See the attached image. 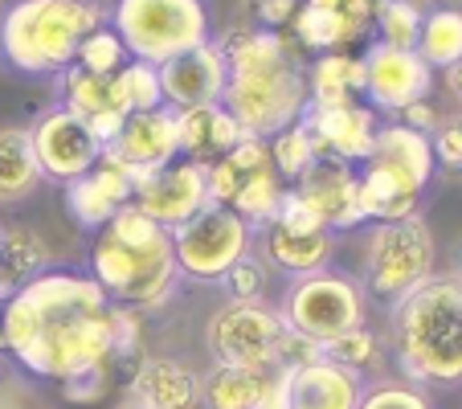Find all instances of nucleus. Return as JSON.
I'll list each match as a JSON object with an SVG mask.
<instances>
[{"label": "nucleus", "mask_w": 462, "mask_h": 409, "mask_svg": "<svg viewBox=\"0 0 462 409\" xmlns=\"http://www.w3.org/2000/svg\"><path fill=\"white\" fill-rule=\"evenodd\" d=\"M282 323L274 303H221L205 323V357L209 365L274 373L282 368Z\"/></svg>", "instance_id": "nucleus-10"}, {"label": "nucleus", "mask_w": 462, "mask_h": 409, "mask_svg": "<svg viewBox=\"0 0 462 409\" xmlns=\"http://www.w3.org/2000/svg\"><path fill=\"white\" fill-rule=\"evenodd\" d=\"M430 9H462V0H430Z\"/></svg>", "instance_id": "nucleus-47"}, {"label": "nucleus", "mask_w": 462, "mask_h": 409, "mask_svg": "<svg viewBox=\"0 0 462 409\" xmlns=\"http://www.w3.org/2000/svg\"><path fill=\"white\" fill-rule=\"evenodd\" d=\"M360 61H365L368 107L393 115V119H397L405 107L430 98V90H434V70L418 58V50H393V45H384V42H373Z\"/></svg>", "instance_id": "nucleus-15"}, {"label": "nucleus", "mask_w": 462, "mask_h": 409, "mask_svg": "<svg viewBox=\"0 0 462 409\" xmlns=\"http://www.w3.org/2000/svg\"><path fill=\"white\" fill-rule=\"evenodd\" d=\"M373 0H299L295 17L282 33L299 53H340L373 29Z\"/></svg>", "instance_id": "nucleus-16"}, {"label": "nucleus", "mask_w": 462, "mask_h": 409, "mask_svg": "<svg viewBox=\"0 0 462 409\" xmlns=\"http://www.w3.org/2000/svg\"><path fill=\"white\" fill-rule=\"evenodd\" d=\"M373 5H381V0H373Z\"/></svg>", "instance_id": "nucleus-51"}, {"label": "nucleus", "mask_w": 462, "mask_h": 409, "mask_svg": "<svg viewBox=\"0 0 462 409\" xmlns=\"http://www.w3.org/2000/svg\"><path fill=\"white\" fill-rule=\"evenodd\" d=\"M143 357H148V352H143V315L115 303V352H111V365H131L135 368Z\"/></svg>", "instance_id": "nucleus-40"}, {"label": "nucleus", "mask_w": 462, "mask_h": 409, "mask_svg": "<svg viewBox=\"0 0 462 409\" xmlns=\"http://www.w3.org/2000/svg\"><path fill=\"white\" fill-rule=\"evenodd\" d=\"M103 21L98 0H13L0 13V58L29 79H61Z\"/></svg>", "instance_id": "nucleus-5"}, {"label": "nucleus", "mask_w": 462, "mask_h": 409, "mask_svg": "<svg viewBox=\"0 0 462 409\" xmlns=\"http://www.w3.org/2000/svg\"><path fill=\"white\" fill-rule=\"evenodd\" d=\"M356 184H360V172L352 164H344V160H315L291 189H295V197L315 213V221H319L323 229L340 234V229L365 226Z\"/></svg>", "instance_id": "nucleus-19"}, {"label": "nucleus", "mask_w": 462, "mask_h": 409, "mask_svg": "<svg viewBox=\"0 0 462 409\" xmlns=\"http://www.w3.org/2000/svg\"><path fill=\"white\" fill-rule=\"evenodd\" d=\"M323 357L336 360V365H344V368H352V373H360L365 381L389 376V368H393L389 339H384V331L368 328V323H360V328L344 331L340 339H332V344L323 349Z\"/></svg>", "instance_id": "nucleus-31"}, {"label": "nucleus", "mask_w": 462, "mask_h": 409, "mask_svg": "<svg viewBox=\"0 0 462 409\" xmlns=\"http://www.w3.org/2000/svg\"><path fill=\"white\" fill-rule=\"evenodd\" d=\"M438 270V237L421 213L402 221H368L360 266L352 270L368 299L393 307Z\"/></svg>", "instance_id": "nucleus-7"}, {"label": "nucleus", "mask_w": 462, "mask_h": 409, "mask_svg": "<svg viewBox=\"0 0 462 409\" xmlns=\"http://www.w3.org/2000/svg\"><path fill=\"white\" fill-rule=\"evenodd\" d=\"M0 352L33 381L53 385L111 368L115 303L90 274L45 270L0 303Z\"/></svg>", "instance_id": "nucleus-1"}, {"label": "nucleus", "mask_w": 462, "mask_h": 409, "mask_svg": "<svg viewBox=\"0 0 462 409\" xmlns=\"http://www.w3.org/2000/svg\"><path fill=\"white\" fill-rule=\"evenodd\" d=\"M229 66L221 107L234 115L242 135L274 140L307 111V66L287 33L229 25L217 37Z\"/></svg>", "instance_id": "nucleus-2"}, {"label": "nucleus", "mask_w": 462, "mask_h": 409, "mask_svg": "<svg viewBox=\"0 0 462 409\" xmlns=\"http://www.w3.org/2000/svg\"><path fill=\"white\" fill-rule=\"evenodd\" d=\"M438 107L430 103V98H421V103H413V107H405L402 115H397V123H405V127H413V131H421V135H430V131L438 127Z\"/></svg>", "instance_id": "nucleus-44"}, {"label": "nucleus", "mask_w": 462, "mask_h": 409, "mask_svg": "<svg viewBox=\"0 0 462 409\" xmlns=\"http://www.w3.org/2000/svg\"><path fill=\"white\" fill-rule=\"evenodd\" d=\"M279 315L291 331H299V336L315 339L319 349H328L344 331L368 323V295L352 270L323 266L315 274L287 283V291L279 299Z\"/></svg>", "instance_id": "nucleus-9"}, {"label": "nucleus", "mask_w": 462, "mask_h": 409, "mask_svg": "<svg viewBox=\"0 0 462 409\" xmlns=\"http://www.w3.org/2000/svg\"><path fill=\"white\" fill-rule=\"evenodd\" d=\"M115 87H119V98L131 115L135 111H156L164 107V95H160V70L148 66V61L131 58L119 74H115Z\"/></svg>", "instance_id": "nucleus-36"}, {"label": "nucleus", "mask_w": 462, "mask_h": 409, "mask_svg": "<svg viewBox=\"0 0 462 409\" xmlns=\"http://www.w3.org/2000/svg\"><path fill=\"white\" fill-rule=\"evenodd\" d=\"M266 279H271V270L258 262V254H245L234 270H229L226 279L217 283L226 291L229 303H266Z\"/></svg>", "instance_id": "nucleus-38"}, {"label": "nucleus", "mask_w": 462, "mask_h": 409, "mask_svg": "<svg viewBox=\"0 0 462 409\" xmlns=\"http://www.w3.org/2000/svg\"><path fill=\"white\" fill-rule=\"evenodd\" d=\"M365 376L336 360L282 368V409H356L365 393Z\"/></svg>", "instance_id": "nucleus-23"}, {"label": "nucleus", "mask_w": 462, "mask_h": 409, "mask_svg": "<svg viewBox=\"0 0 462 409\" xmlns=\"http://www.w3.org/2000/svg\"><path fill=\"white\" fill-rule=\"evenodd\" d=\"M111 29L135 61L164 66L209 37V9L205 0H115Z\"/></svg>", "instance_id": "nucleus-8"}, {"label": "nucleus", "mask_w": 462, "mask_h": 409, "mask_svg": "<svg viewBox=\"0 0 462 409\" xmlns=\"http://www.w3.org/2000/svg\"><path fill=\"white\" fill-rule=\"evenodd\" d=\"M356 409H434V401H430L426 389H418V385L389 373V376H376V381L365 385Z\"/></svg>", "instance_id": "nucleus-37"}, {"label": "nucleus", "mask_w": 462, "mask_h": 409, "mask_svg": "<svg viewBox=\"0 0 462 409\" xmlns=\"http://www.w3.org/2000/svg\"><path fill=\"white\" fill-rule=\"evenodd\" d=\"M266 148H271L274 172L282 176V184H295L299 176H303L307 168L315 164V144H311V135H307L303 123H295V127L279 131L274 140H266Z\"/></svg>", "instance_id": "nucleus-34"}, {"label": "nucleus", "mask_w": 462, "mask_h": 409, "mask_svg": "<svg viewBox=\"0 0 462 409\" xmlns=\"http://www.w3.org/2000/svg\"><path fill=\"white\" fill-rule=\"evenodd\" d=\"M111 156H119L123 164L135 172V181L156 168H168L172 160H180V131H176V111L172 107H156V111H135L127 115V123L119 127L111 144Z\"/></svg>", "instance_id": "nucleus-22"}, {"label": "nucleus", "mask_w": 462, "mask_h": 409, "mask_svg": "<svg viewBox=\"0 0 462 409\" xmlns=\"http://www.w3.org/2000/svg\"><path fill=\"white\" fill-rule=\"evenodd\" d=\"M127 61H131V53L123 50L119 33H115V29H106V25H98L95 33L79 45L74 66H79V70H87V74H98V79H115Z\"/></svg>", "instance_id": "nucleus-35"}, {"label": "nucleus", "mask_w": 462, "mask_h": 409, "mask_svg": "<svg viewBox=\"0 0 462 409\" xmlns=\"http://www.w3.org/2000/svg\"><path fill=\"white\" fill-rule=\"evenodd\" d=\"M450 270H458V274H462V237L454 242V266Z\"/></svg>", "instance_id": "nucleus-48"}, {"label": "nucleus", "mask_w": 462, "mask_h": 409, "mask_svg": "<svg viewBox=\"0 0 462 409\" xmlns=\"http://www.w3.org/2000/svg\"><path fill=\"white\" fill-rule=\"evenodd\" d=\"M315 144V160H344V164H365L368 152L376 144V111L365 103H344V107H307L303 119Z\"/></svg>", "instance_id": "nucleus-18"}, {"label": "nucleus", "mask_w": 462, "mask_h": 409, "mask_svg": "<svg viewBox=\"0 0 462 409\" xmlns=\"http://www.w3.org/2000/svg\"><path fill=\"white\" fill-rule=\"evenodd\" d=\"M0 13H5V9H0Z\"/></svg>", "instance_id": "nucleus-53"}, {"label": "nucleus", "mask_w": 462, "mask_h": 409, "mask_svg": "<svg viewBox=\"0 0 462 409\" xmlns=\"http://www.w3.org/2000/svg\"><path fill=\"white\" fill-rule=\"evenodd\" d=\"M61 192H66L61 200H66V213H70L74 226L98 234L115 213L127 209L131 200H135V172L119 156L103 152V160L90 172H82L79 181H70Z\"/></svg>", "instance_id": "nucleus-17"}, {"label": "nucleus", "mask_w": 462, "mask_h": 409, "mask_svg": "<svg viewBox=\"0 0 462 409\" xmlns=\"http://www.w3.org/2000/svg\"><path fill=\"white\" fill-rule=\"evenodd\" d=\"M426 13H430V0H381V5H376V17H373V29L393 50H418Z\"/></svg>", "instance_id": "nucleus-33"}, {"label": "nucleus", "mask_w": 462, "mask_h": 409, "mask_svg": "<svg viewBox=\"0 0 462 409\" xmlns=\"http://www.w3.org/2000/svg\"><path fill=\"white\" fill-rule=\"evenodd\" d=\"M282 192H287V184L274 172L266 140L245 135L234 152H226L217 164H209V200L221 209H234L254 229L274 218Z\"/></svg>", "instance_id": "nucleus-12"}, {"label": "nucleus", "mask_w": 462, "mask_h": 409, "mask_svg": "<svg viewBox=\"0 0 462 409\" xmlns=\"http://www.w3.org/2000/svg\"><path fill=\"white\" fill-rule=\"evenodd\" d=\"M250 409H282V381H279V393H271L266 401H258V405H250Z\"/></svg>", "instance_id": "nucleus-46"}, {"label": "nucleus", "mask_w": 462, "mask_h": 409, "mask_svg": "<svg viewBox=\"0 0 462 409\" xmlns=\"http://www.w3.org/2000/svg\"><path fill=\"white\" fill-rule=\"evenodd\" d=\"M418 58L430 70H450L462 61V9H430L421 21Z\"/></svg>", "instance_id": "nucleus-32"}, {"label": "nucleus", "mask_w": 462, "mask_h": 409, "mask_svg": "<svg viewBox=\"0 0 462 409\" xmlns=\"http://www.w3.org/2000/svg\"><path fill=\"white\" fill-rule=\"evenodd\" d=\"M58 95H61L66 111H74L95 131V140L103 144V148L119 135V127L131 115L127 107H123L115 79H98V74H87V70H79V66H70V70L58 79Z\"/></svg>", "instance_id": "nucleus-24"}, {"label": "nucleus", "mask_w": 462, "mask_h": 409, "mask_svg": "<svg viewBox=\"0 0 462 409\" xmlns=\"http://www.w3.org/2000/svg\"><path fill=\"white\" fill-rule=\"evenodd\" d=\"M127 397L152 409H201V373L180 357H143L131 373Z\"/></svg>", "instance_id": "nucleus-25"}, {"label": "nucleus", "mask_w": 462, "mask_h": 409, "mask_svg": "<svg viewBox=\"0 0 462 409\" xmlns=\"http://www.w3.org/2000/svg\"><path fill=\"white\" fill-rule=\"evenodd\" d=\"M29 144H33L42 181L61 184V189L70 181H79L82 172H90L106 152L103 144L95 140V131H90L74 111H66L61 103L37 115L33 127H29Z\"/></svg>", "instance_id": "nucleus-13"}, {"label": "nucleus", "mask_w": 462, "mask_h": 409, "mask_svg": "<svg viewBox=\"0 0 462 409\" xmlns=\"http://www.w3.org/2000/svg\"><path fill=\"white\" fill-rule=\"evenodd\" d=\"M0 234H5V226H0Z\"/></svg>", "instance_id": "nucleus-50"}, {"label": "nucleus", "mask_w": 462, "mask_h": 409, "mask_svg": "<svg viewBox=\"0 0 462 409\" xmlns=\"http://www.w3.org/2000/svg\"><path fill=\"white\" fill-rule=\"evenodd\" d=\"M442 82H446V95H450L454 107L462 111V61H454L450 70H442Z\"/></svg>", "instance_id": "nucleus-45"}, {"label": "nucleus", "mask_w": 462, "mask_h": 409, "mask_svg": "<svg viewBox=\"0 0 462 409\" xmlns=\"http://www.w3.org/2000/svg\"><path fill=\"white\" fill-rule=\"evenodd\" d=\"M365 98V61L352 53H315L307 66V107H344Z\"/></svg>", "instance_id": "nucleus-29"}, {"label": "nucleus", "mask_w": 462, "mask_h": 409, "mask_svg": "<svg viewBox=\"0 0 462 409\" xmlns=\"http://www.w3.org/2000/svg\"><path fill=\"white\" fill-rule=\"evenodd\" d=\"M254 250V226L242 221L234 209L205 205L192 221L172 229V254L180 266V279L213 283L217 287L229 270Z\"/></svg>", "instance_id": "nucleus-11"}, {"label": "nucleus", "mask_w": 462, "mask_h": 409, "mask_svg": "<svg viewBox=\"0 0 462 409\" xmlns=\"http://www.w3.org/2000/svg\"><path fill=\"white\" fill-rule=\"evenodd\" d=\"M299 0H237V13L229 25L242 29H266V33H282L295 17Z\"/></svg>", "instance_id": "nucleus-39"}, {"label": "nucleus", "mask_w": 462, "mask_h": 409, "mask_svg": "<svg viewBox=\"0 0 462 409\" xmlns=\"http://www.w3.org/2000/svg\"><path fill=\"white\" fill-rule=\"evenodd\" d=\"M430 152H434V164L442 172L462 176V111L438 119V127L430 131Z\"/></svg>", "instance_id": "nucleus-41"}, {"label": "nucleus", "mask_w": 462, "mask_h": 409, "mask_svg": "<svg viewBox=\"0 0 462 409\" xmlns=\"http://www.w3.org/2000/svg\"><path fill=\"white\" fill-rule=\"evenodd\" d=\"M106 381H111V368H90V373L70 376V381L58 385V389L70 405H90V401H98L106 393Z\"/></svg>", "instance_id": "nucleus-43"}, {"label": "nucleus", "mask_w": 462, "mask_h": 409, "mask_svg": "<svg viewBox=\"0 0 462 409\" xmlns=\"http://www.w3.org/2000/svg\"><path fill=\"white\" fill-rule=\"evenodd\" d=\"M360 184V218L368 221H402L421 213V197H426L430 181H434L438 164L430 152V135L405 127V123H381L376 144L368 160L356 168Z\"/></svg>", "instance_id": "nucleus-6"}, {"label": "nucleus", "mask_w": 462, "mask_h": 409, "mask_svg": "<svg viewBox=\"0 0 462 409\" xmlns=\"http://www.w3.org/2000/svg\"><path fill=\"white\" fill-rule=\"evenodd\" d=\"M42 168H37L29 127H0V205H21L42 189Z\"/></svg>", "instance_id": "nucleus-30"}, {"label": "nucleus", "mask_w": 462, "mask_h": 409, "mask_svg": "<svg viewBox=\"0 0 462 409\" xmlns=\"http://www.w3.org/2000/svg\"><path fill=\"white\" fill-rule=\"evenodd\" d=\"M119 409H152V405H143V401H135V397H123Z\"/></svg>", "instance_id": "nucleus-49"}, {"label": "nucleus", "mask_w": 462, "mask_h": 409, "mask_svg": "<svg viewBox=\"0 0 462 409\" xmlns=\"http://www.w3.org/2000/svg\"><path fill=\"white\" fill-rule=\"evenodd\" d=\"M140 213H148L156 226H164L172 234L176 226L192 221L209 200V168L197 164V160H172L168 168L140 176L135 181V200H131Z\"/></svg>", "instance_id": "nucleus-14"}, {"label": "nucleus", "mask_w": 462, "mask_h": 409, "mask_svg": "<svg viewBox=\"0 0 462 409\" xmlns=\"http://www.w3.org/2000/svg\"><path fill=\"white\" fill-rule=\"evenodd\" d=\"M282 368L274 373H254V368H226L209 365L201 373V409H250L279 393Z\"/></svg>", "instance_id": "nucleus-28"}, {"label": "nucleus", "mask_w": 462, "mask_h": 409, "mask_svg": "<svg viewBox=\"0 0 462 409\" xmlns=\"http://www.w3.org/2000/svg\"><path fill=\"white\" fill-rule=\"evenodd\" d=\"M254 254L266 270L282 274V279H303L315 270L332 266L336 258V234L332 229H291L279 221L254 229Z\"/></svg>", "instance_id": "nucleus-21"}, {"label": "nucleus", "mask_w": 462, "mask_h": 409, "mask_svg": "<svg viewBox=\"0 0 462 409\" xmlns=\"http://www.w3.org/2000/svg\"><path fill=\"white\" fill-rule=\"evenodd\" d=\"M176 131H180V156L197 160V164H217L226 152H234L245 140L234 115L221 103L192 107V111H176Z\"/></svg>", "instance_id": "nucleus-26"}, {"label": "nucleus", "mask_w": 462, "mask_h": 409, "mask_svg": "<svg viewBox=\"0 0 462 409\" xmlns=\"http://www.w3.org/2000/svg\"><path fill=\"white\" fill-rule=\"evenodd\" d=\"M50 262H53V250L42 229L21 226V221L5 226V234H0V303L13 299L21 287H29L37 274H45Z\"/></svg>", "instance_id": "nucleus-27"}, {"label": "nucleus", "mask_w": 462, "mask_h": 409, "mask_svg": "<svg viewBox=\"0 0 462 409\" xmlns=\"http://www.w3.org/2000/svg\"><path fill=\"white\" fill-rule=\"evenodd\" d=\"M160 70V95H164V107L172 111H192V107H209L221 103L229 82V66L226 53H221L217 42H205L197 50L180 53V58L156 66Z\"/></svg>", "instance_id": "nucleus-20"}, {"label": "nucleus", "mask_w": 462, "mask_h": 409, "mask_svg": "<svg viewBox=\"0 0 462 409\" xmlns=\"http://www.w3.org/2000/svg\"><path fill=\"white\" fill-rule=\"evenodd\" d=\"M90 279L119 307L152 315L172 303L180 287V266L172 254V234L140 213L135 205L119 209L90 242Z\"/></svg>", "instance_id": "nucleus-4"}, {"label": "nucleus", "mask_w": 462, "mask_h": 409, "mask_svg": "<svg viewBox=\"0 0 462 409\" xmlns=\"http://www.w3.org/2000/svg\"><path fill=\"white\" fill-rule=\"evenodd\" d=\"M389 352L397 376L418 389H462V274L434 270L389 307Z\"/></svg>", "instance_id": "nucleus-3"}, {"label": "nucleus", "mask_w": 462, "mask_h": 409, "mask_svg": "<svg viewBox=\"0 0 462 409\" xmlns=\"http://www.w3.org/2000/svg\"><path fill=\"white\" fill-rule=\"evenodd\" d=\"M42 409H50V405H42Z\"/></svg>", "instance_id": "nucleus-52"}, {"label": "nucleus", "mask_w": 462, "mask_h": 409, "mask_svg": "<svg viewBox=\"0 0 462 409\" xmlns=\"http://www.w3.org/2000/svg\"><path fill=\"white\" fill-rule=\"evenodd\" d=\"M42 389L25 368L0 360V409H42Z\"/></svg>", "instance_id": "nucleus-42"}]
</instances>
